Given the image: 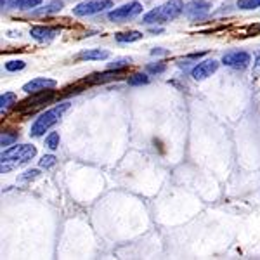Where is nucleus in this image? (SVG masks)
<instances>
[{"label": "nucleus", "mask_w": 260, "mask_h": 260, "mask_svg": "<svg viewBox=\"0 0 260 260\" xmlns=\"http://www.w3.org/2000/svg\"><path fill=\"white\" fill-rule=\"evenodd\" d=\"M62 9V2L61 0H54L52 4H49L47 7H44V9L37 11V14H49V12H57Z\"/></svg>", "instance_id": "18"}, {"label": "nucleus", "mask_w": 260, "mask_h": 260, "mask_svg": "<svg viewBox=\"0 0 260 260\" xmlns=\"http://www.w3.org/2000/svg\"><path fill=\"white\" fill-rule=\"evenodd\" d=\"M16 141H18V134H7V132H4L0 144H2V148H7V146H11L12 142H16Z\"/></svg>", "instance_id": "20"}, {"label": "nucleus", "mask_w": 260, "mask_h": 260, "mask_svg": "<svg viewBox=\"0 0 260 260\" xmlns=\"http://www.w3.org/2000/svg\"><path fill=\"white\" fill-rule=\"evenodd\" d=\"M59 134L57 132H50L47 137H45V144H47V148L50 149H56L57 146H59Z\"/></svg>", "instance_id": "19"}, {"label": "nucleus", "mask_w": 260, "mask_h": 260, "mask_svg": "<svg viewBox=\"0 0 260 260\" xmlns=\"http://www.w3.org/2000/svg\"><path fill=\"white\" fill-rule=\"evenodd\" d=\"M128 85L132 87H139V85H146V83H149V77L146 73H134L128 77Z\"/></svg>", "instance_id": "16"}, {"label": "nucleus", "mask_w": 260, "mask_h": 260, "mask_svg": "<svg viewBox=\"0 0 260 260\" xmlns=\"http://www.w3.org/2000/svg\"><path fill=\"white\" fill-rule=\"evenodd\" d=\"M68 108H70V103H61V104H57L56 108H52V110L42 113L39 118L35 120V123L31 125V132L30 134L33 137L44 136L45 132H49V130L62 118V115L68 111Z\"/></svg>", "instance_id": "2"}, {"label": "nucleus", "mask_w": 260, "mask_h": 260, "mask_svg": "<svg viewBox=\"0 0 260 260\" xmlns=\"http://www.w3.org/2000/svg\"><path fill=\"white\" fill-rule=\"evenodd\" d=\"M127 73L125 68H111L108 71H103V73H94L90 75L89 78H85V83H106V82H115L120 80L123 75Z\"/></svg>", "instance_id": "9"}, {"label": "nucleus", "mask_w": 260, "mask_h": 260, "mask_svg": "<svg viewBox=\"0 0 260 260\" xmlns=\"http://www.w3.org/2000/svg\"><path fill=\"white\" fill-rule=\"evenodd\" d=\"M222 62H224L225 66H229V68L245 70L251 62V57L245 50H233V52H228L222 56Z\"/></svg>", "instance_id": "7"}, {"label": "nucleus", "mask_w": 260, "mask_h": 260, "mask_svg": "<svg viewBox=\"0 0 260 260\" xmlns=\"http://www.w3.org/2000/svg\"><path fill=\"white\" fill-rule=\"evenodd\" d=\"M39 174H40V172L39 170H28L26 172V174H24V175H21V180H30V179H37V177H39Z\"/></svg>", "instance_id": "25"}, {"label": "nucleus", "mask_w": 260, "mask_h": 260, "mask_svg": "<svg viewBox=\"0 0 260 260\" xmlns=\"http://www.w3.org/2000/svg\"><path fill=\"white\" fill-rule=\"evenodd\" d=\"M238 6L241 9H257L260 7V0H238Z\"/></svg>", "instance_id": "21"}, {"label": "nucleus", "mask_w": 260, "mask_h": 260, "mask_svg": "<svg viewBox=\"0 0 260 260\" xmlns=\"http://www.w3.org/2000/svg\"><path fill=\"white\" fill-rule=\"evenodd\" d=\"M219 70V61H215V59H205V61H201L198 62V64L192 68L191 71V75H192V78L194 80H205V78H208V77H212L215 71Z\"/></svg>", "instance_id": "8"}, {"label": "nucleus", "mask_w": 260, "mask_h": 260, "mask_svg": "<svg viewBox=\"0 0 260 260\" xmlns=\"http://www.w3.org/2000/svg\"><path fill=\"white\" fill-rule=\"evenodd\" d=\"M110 54L106 50H101V49H89V50H83L80 52V59H87V61H101V59H106Z\"/></svg>", "instance_id": "13"}, {"label": "nucleus", "mask_w": 260, "mask_h": 260, "mask_svg": "<svg viewBox=\"0 0 260 260\" xmlns=\"http://www.w3.org/2000/svg\"><path fill=\"white\" fill-rule=\"evenodd\" d=\"M116 42L120 44H130V42H137L142 39L141 31H125V33H116Z\"/></svg>", "instance_id": "14"}, {"label": "nucleus", "mask_w": 260, "mask_h": 260, "mask_svg": "<svg viewBox=\"0 0 260 260\" xmlns=\"http://www.w3.org/2000/svg\"><path fill=\"white\" fill-rule=\"evenodd\" d=\"M111 6H113L111 0H87V2L78 4L73 9V12L75 16H92V14H98V12L106 11Z\"/></svg>", "instance_id": "5"}, {"label": "nucleus", "mask_w": 260, "mask_h": 260, "mask_svg": "<svg viewBox=\"0 0 260 260\" xmlns=\"http://www.w3.org/2000/svg\"><path fill=\"white\" fill-rule=\"evenodd\" d=\"M52 98H54V92L49 89L42 90V92H35V94H31V98L21 101V104H18V110L33 111V110H37V108H40L42 104H47Z\"/></svg>", "instance_id": "6"}, {"label": "nucleus", "mask_w": 260, "mask_h": 260, "mask_svg": "<svg viewBox=\"0 0 260 260\" xmlns=\"http://www.w3.org/2000/svg\"><path fill=\"white\" fill-rule=\"evenodd\" d=\"M184 4L182 0H170V2L163 4V6L156 7V9L149 11L148 14L142 18V23L146 24H160V23H169V21L175 19L180 12H184Z\"/></svg>", "instance_id": "1"}, {"label": "nucleus", "mask_w": 260, "mask_h": 260, "mask_svg": "<svg viewBox=\"0 0 260 260\" xmlns=\"http://www.w3.org/2000/svg\"><path fill=\"white\" fill-rule=\"evenodd\" d=\"M54 163H56V156H52V154H47V156H44L40 160V167H42V169H50Z\"/></svg>", "instance_id": "23"}, {"label": "nucleus", "mask_w": 260, "mask_h": 260, "mask_svg": "<svg viewBox=\"0 0 260 260\" xmlns=\"http://www.w3.org/2000/svg\"><path fill=\"white\" fill-rule=\"evenodd\" d=\"M24 66H26V62L24 61H9L6 64V70L7 71H21Z\"/></svg>", "instance_id": "22"}, {"label": "nucleus", "mask_w": 260, "mask_h": 260, "mask_svg": "<svg viewBox=\"0 0 260 260\" xmlns=\"http://www.w3.org/2000/svg\"><path fill=\"white\" fill-rule=\"evenodd\" d=\"M128 62H130V59H120V61L113 62V64H111V68H121V66H127Z\"/></svg>", "instance_id": "26"}, {"label": "nucleus", "mask_w": 260, "mask_h": 260, "mask_svg": "<svg viewBox=\"0 0 260 260\" xmlns=\"http://www.w3.org/2000/svg\"><path fill=\"white\" fill-rule=\"evenodd\" d=\"M42 4V0H12L9 4V7H16V9L21 11H28L33 9V7H39Z\"/></svg>", "instance_id": "15"}, {"label": "nucleus", "mask_w": 260, "mask_h": 260, "mask_svg": "<svg viewBox=\"0 0 260 260\" xmlns=\"http://www.w3.org/2000/svg\"><path fill=\"white\" fill-rule=\"evenodd\" d=\"M14 99H16L14 92H6V94H2V95H0V110H2V111L7 110V108L14 103Z\"/></svg>", "instance_id": "17"}, {"label": "nucleus", "mask_w": 260, "mask_h": 260, "mask_svg": "<svg viewBox=\"0 0 260 260\" xmlns=\"http://www.w3.org/2000/svg\"><path fill=\"white\" fill-rule=\"evenodd\" d=\"M30 35L39 42H50L56 35H59L57 28H45V26H33L30 30Z\"/></svg>", "instance_id": "12"}, {"label": "nucleus", "mask_w": 260, "mask_h": 260, "mask_svg": "<svg viewBox=\"0 0 260 260\" xmlns=\"http://www.w3.org/2000/svg\"><path fill=\"white\" fill-rule=\"evenodd\" d=\"M142 12V6L139 2H128L125 6H120L116 9H113L110 14H108V19L113 21V23H125L128 19L137 18Z\"/></svg>", "instance_id": "4"}, {"label": "nucleus", "mask_w": 260, "mask_h": 260, "mask_svg": "<svg viewBox=\"0 0 260 260\" xmlns=\"http://www.w3.org/2000/svg\"><path fill=\"white\" fill-rule=\"evenodd\" d=\"M208 11H210V4L205 2V0H192V2H189L184 7V14L189 19L203 18V16L208 14Z\"/></svg>", "instance_id": "10"}, {"label": "nucleus", "mask_w": 260, "mask_h": 260, "mask_svg": "<svg viewBox=\"0 0 260 260\" xmlns=\"http://www.w3.org/2000/svg\"><path fill=\"white\" fill-rule=\"evenodd\" d=\"M57 83L52 78H33L31 82H28L26 85L23 87V90L26 94H35V92H42V90H47V89H54Z\"/></svg>", "instance_id": "11"}, {"label": "nucleus", "mask_w": 260, "mask_h": 260, "mask_svg": "<svg viewBox=\"0 0 260 260\" xmlns=\"http://www.w3.org/2000/svg\"><path fill=\"white\" fill-rule=\"evenodd\" d=\"M37 154V149L30 144L12 146L2 153V163H26Z\"/></svg>", "instance_id": "3"}, {"label": "nucleus", "mask_w": 260, "mask_h": 260, "mask_svg": "<svg viewBox=\"0 0 260 260\" xmlns=\"http://www.w3.org/2000/svg\"><path fill=\"white\" fill-rule=\"evenodd\" d=\"M148 71L149 73H163L165 71V64L163 62H156V64H148Z\"/></svg>", "instance_id": "24"}]
</instances>
